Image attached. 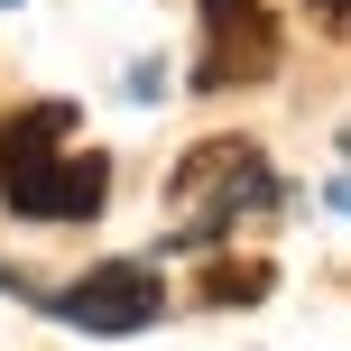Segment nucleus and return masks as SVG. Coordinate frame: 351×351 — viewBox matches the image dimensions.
Here are the masks:
<instances>
[{
    "label": "nucleus",
    "instance_id": "nucleus-1",
    "mask_svg": "<svg viewBox=\"0 0 351 351\" xmlns=\"http://www.w3.org/2000/svg\"><path fill=\"white\" fill-rule=\"evenodd\" d=\"M278 204H287V185H278V167H268L250 139H204V148H185V158H176V176H167L176 250H213L231 222L278 213Z\"/></svg>",
    "mask_w": 351,
    "mask_h": 351
},
{
    "label": "nucleus",
    "instance_id": "nucleus-2",
    "mask_svg": "<svg viewBox=\"0 0 351 351\" xmlns=\"http://www.w3.org/2000/svg\"><path fill=\"white\" fill-rule=\"evenodd\" d=\"M287 56L268 0H194V93H241L268 84Z\"/></svg>",
    "mask_w": 351,
    "mask_h": 351
},
{
    "label": "nucleus",
    "instance_id": "nucleus-3",
    "mask_svg": "<svg viewBox=\"0 0 351 351\" xmlns=\"http://www.w3.org/2000/svg\"><path fill=\"white\" fill-rule=\"evenodd\" d=\"M47 305L74 324V333H148V324L167 315V287H158L148 259H102V268H84L74 287H56Z\"/></svg>",
    "mask_w": 351,
    "mask_h": 351
},
{
    "label": "nucleus",
    "instance_id": "nucleus-4",
    "mask_svg": "<svg viewBox=\"0 0 351 351\" xmlns=\"http://www.w3.org/2000/svg\"><path fill=\"white\" fill-rule=\"evenodd\" d=\"M0 194H10V213H28V222H93L111 194V158L102 148H56V158H28V167H0Z\"/></svg>",
    "mask_w": 351,
    "mask_h": 351
},
{
    "label": "nucleus",
    "instance_id": "nucleus-5",
    "mask_svg": "<svg viewBox=\"0 0 351 351\" xmlns=\"http://www.w3.org/2000/svg\"><path fill=\"white\" fill-rule=\"evenodd\" d=\"M65 130H74V102H37V111H19V121L0 130V167L56 158V148H65Z\"/></svg>",
    "mask_w": 351,
    "mask_h": 351
},
{
    "label": "nucleus",
    "instance_id": "nucleus-6",
    "mask_svg": "<svg viewBox=\"0 0 351 351\" xmlns=\"http://www.w3.org/2000/svg\"><path fill=\"white\" fill-rule=\"evenodd\" d=\"M268 287H278L268 259H213V268H204V305H259Z\"/></svg>",
    "mask_w": 351,
    "mask_h": 351
},
{
    "label": "nucleus",
    "instance_id": "nucleus-7",
    "mask_svg": "<svg viewBox=\"0 0 351 351\" xmlns=\"http://www.w3.org/2000/svg\"><path fill=\"white\" fill-rule=\"evenodd\" d=\"M315 19H324L333 37H351V0H315Z\"/></svg>",
    "mask_w": 351,
    "mask_h": 351
},
{
    "label": "nucleus",
    "instance_id": "nucleus-8",
    "mask_svg": "<svg viewBox=\"0 0 351 351\" xmlns=\"http://www.w3.org/2000/svg\"><path fill=\"white\" fill-rule=\"evenodd\" d=\"M333 204H342V213H351V176H342V185H333Z\"/></svg>",
    "mask_w": 351,
    "mask_h": 351
},
{
    "label": "nucleus",
    "instance_id": "nucleus-9",
    "mask_svg": "<svg viewBox=\"0 0 351 351\" xmlns=\"http://www.w3.org/2000/svg\"><path fill=\"white\" fill-rule=\"evenodd\" d=\"M0 10H19V0H0Z\"/></svg>",
    "mask_w": 351,
    "mask_h": 351
}]
</instances>
